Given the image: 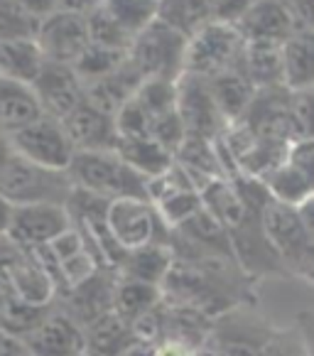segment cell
<instances>
[{"label":"cell","mask_w":314,"mask_h":356,"mask_svg":"<svg viewBox=\"0 0 314 356\" xmlns=\"http://www.w3.org/2000/svg\"><path fill=\"white\" fill-rule=\"evenodd\" d=\"M8 152H10V145H8L6 136L0 133V165H3V160H6V157H8Z\"/></svg>","instance_id":"cell-46"},{"label":"cell","mask_w":314,"mask_h":356,"mask_svg":"<svg viewBox=\"0 0 314 356\" xmlns=\"http://www.w3.org/2000/svg\"><path fill=\"white\" fill-rule=\"evenodd\" d=\"M157 17L184 37H192L216 20V0H160Z\"/></svg>","instance_id":"cell-27"},{"label":"cell","mask_w":314,"mask_h":356,"mask_svg":"<svg viewBox=\"0 0 314 356\" xmlns=\"http://www.w3.org/2000/svg\"><path fill=\"white\" fill-rule=\"evenodd\" d=\"M108 231L123 253L138 251L150 243H167L170 229L150 200H115L106 211Z\"/></svg>","instance_id":"cell-6"},{"label":"cell","mask_w":314,"mask_h":356,"mask_svg":"<svg viewBox=\"0 0 314 356\" xmlns=\"http://www.w3.org/2000/svg\"><path fill=\"white\" fill-rule=\"evenodd\" d=\"M263 231H265L272 251L278 253L285 273L297 275L304 258H307L309 243H312L302 221H299L297 209L290 204H280L275 200H267L263 207Z\"/></svg>","instance_id":"cell-8"},{"label":"cell","mask_w":314,"mask_h":356,"mask_svg":"<svg viewBox=\"0 0 314 356\" xmlns=\"http://www.w3.org/2000/svg\"><path fill=\"white\" fill-rule=\"evenodd\" d=\"M101 6H104V0H57V10L74 13V15L81 17H89Z\"/></svg>","instance_id":"cell-38"},{"label":"cell","mask_w":314,"mask_h":356,"mask_svg":"<svg viewBox=\"0 0 314 356\" xmlns=\"http://www.w3.org/2000/svg\"><path fill=\"white\" fill-rule=\"evenodd\" d=\"M0 356H35L22 337H13L0 332Z\"/></svg>","instance_id":"cell-37"},{"label":"cell","mask_w":314,"mask_h":356,"mask_svg":"<svg viewBox=\"0 0 314 356\" xmlns=\"http://www.w3.org/2000/svg\"><path fill=\"white\" fill-rule=\"evenodd\" d=\"M20 3L37 17H47L49 13L57 10V0H20Z\"/></svg>","instance_id":"cell-43"},{"label":"cell","mask_w":314,"mask_h":356,"mask_svg":"<svg viewBox=\"0 0 314 356\" xmlns=\"http://www.w3.org/2000/svg\"><path fill=\"white\" fill-rule=\"evenodd\" d=\"M163 300H165L163 288L140 283V280L121 278V275H118V283H115V298H113V312L121 314L128 325H133L135 320H140L142 314H147L155 307H160Z\"/></svg>","instance_id":"cell-26"},{"label":"cell","mask_w":314,"mask_h":356,"mask_svg":"<svg viewBox=\"0 0 314 356\" xmlns=\"http://www.w3.org/2000/svg\"><path fill=\"white\" fill-rule=\"evenodd\" d=\"M13 214H15V204L8 200L6 194H0V236H8L13 224Z\"/></svg>","instance_id":"cell-42"},{"label":"cell","mask_w":314,"mask_h":356,"mask_svg":"<svg viewBox=\"0 0 314 356\" xmlns=\"http://www.w3.org/2000/svg\"><path fill=\"white\" fill-rule=\"evenodd\" d=\"M297 278L314 285V238H312V243H309V251H307V258H304L302 268L297 270Z\"/></svg>","instance_id":"cell-44"},{"label":"cell","mask_w":314,"mask_h":356,"mask_svg":"<svg viewBox=\"0 0 314 356\" xmlns=\"http://www.w3.org/2000/svg\"><path fill=\"white\" fill-rule=\"evenodd\" d=\"M263 184H265L270 200L280 202V204H290V207H297L299 202H304L309 194H312V187L307 184V179H304L288 160L272 170V172L263 179Z\"/></svg>","instance_id":"cell-29"},{"label":"cell","mask_w":314,"mask_h":356,"mask_svg":"<svg viewBox=\"0 0 314 356\" xmlns=\"http://www.w3.org/2000/svg\"><path fill=\"white\" fill-rule=\"evenodd\" d=\"M78 356H89V354H86V351H84V354H78Z\"/></svg>","instance_id":"cell-47"},{"label":"cell","mask_w":314,"mask_h":356,"mask_svg":"<svg viewBox=\"0 0 314 356\" xmlns=\"http://www.w3.org/2000/svg\"><path fill=\"white\" fill-rule=\"evenodd\" d=\"M177 113L187 136L216 140L229 128L224 121L214 96H211L209 81L199 76L184 74L177 81Z\"/></svg>","instance_id":"cell-9"},{"label":"cell","mask_w":314,"mask_h":356,"mask_svg":"<svg viewBox=\"0 0 314 356\" xmlns=\"http://www.w3.org/2000/svg\"><path fill=\"white\" fill-rule=\"evenodd\" d=\"M40 115L44 113L32 84L0 76V133L3 136H10V133L30 126Z\"/></svg>","instance_id":"cell-18"},{"label":"cell","mask_w":314,"mask_h":356,"mask_svg":"<svg viewBox=\"0 0 314 356\" xmlns=\"http://www.w3.org/2000/svg\"><path fill=\"white\" fill-rule=\"evenodd\" d=\"M275 330L278 327L258 314L253 305H243L216 317L206 349L214 356H261Z\"/></svg>","instance_id":"cell-5"},{"label":"cell","mask_w":314,"mask_h":356,"mask_svg":"<svg viewBox=\"0 0 314 356\" xmlns=\"http://www.w3.org/2000/svg\"><path fill=\"white\" fill-rule=\"evenodd\" d=\"M295 325H297L299 332L304 334V339H307V344H309V351H312V356H314V309L299 312L297 317H295Z\"/></svg>","instance_id":"cell-40"},{"label":"cell","mask_w":314,"mask_h":356,"mask_svg":"<svg viewBox=\"0 0 314 356\" xmlns=\"http://www.w3.org/2000/svg\"><path fill=\"white\" fill-rule=\"evenodd\" d=\"M295 209H297V216H299V221H302L304 231L309 234V238H314V192L309 194L304 202H299Z\"/></svg>","instance_id":"cell-39"},{"label":"cell","mask_w":314,"mask_h":356,"mask_svg":"<svg viewBox=\"0 0 314 356\" xmlns=\"http://www.w3.org/2000/svg\"><path fill=\"white\" fill-rule=\"evenodd\" d=\"M160 346L157 344H150V341H140L133 337V341L121 351V356H157Z\"/></svg>","instance_id":"cell-41"},{"label":"cell","mask_w":314,"mask_h":356,"mask_svg":"<svg viewBox=\"0 0 314 356\" xmlns=\"http://www.w3.org/2000/svg\"><path fill=\"white\" fill-rule=\"evenodd\" d=\"M35 40L47 62L74 67V62L89 47V25L81 15L54 10L42 17Z\"/></svg>","instance_id":"cell-11"},{"label":"cell","mask_w":314,"mask_h":356,"mask_svg":"<svg viewBox=\"0 0 314 356\" xmlns=\"http://www.w3.org/2000/svg\"><path fill=\"white\" fill-rule=\"evenodd\" d=\"M243 47H246V40L236 25H226L219 20L209 22L187 40L184 74L199 79L219 76L241 64Z\"/></svg>","instance_id":"cell-4"},{"label":"cell","mask_w":314,"mask_h":356,"mask_svg":"<svg viewBox=\"0 0 314 356\" xmlns=\"http://www.w3.org/2000/svg\"><path fill=\"white\" fill-rule=\"evenodd\" d=\"M0 194H6L15 207L67 204L74 194V182L69 172L35 165L10 150L0 165Z\"/></svg>","instance_id":"cell-2"},{"label":"cell","mask_w":314,"mask_h":356,"mask_svg":"<svg viewBox=\"0 0 314 356\" xmlns=\"http://www.w3.org/2000/svg\"><path fill=\"white\" fill-rule=\"evenodd\" d=\"M6 140L15 155L35 165H42V168L62 170V172H69V165L76 155L64 123L52 115H40L30 126L6 136Z\"/></svg>","instance_id":"cell-7"},{"label":"cell","mask_w":314,"mask_h":356,"mask_svg":"<svg viewBox=\"0 0 314 356\" xmlns=\"http://www.w3.org/2000/svg\"><path fill=\"white\" fill-rule=\"evenodd\" d=\"M290 115H292L295 140L314 138V89L290 91Z\"/></svg>","instance_id":"cell-33"},{"label":"cell","mask_w":314,"mask_h":356,"mask_svg":"<svg viewBox=\"0 0 314 356\" xmlns=\"http://www.w3.org/2000/svg\"><path fill=\"white\" fill-rule=\"evenodd\" d=\"M0 278L8 285V290L22 302L35 305V307L57 305V285H54L52 275L35 253L22 251V256Z\"/></svg>","instance_id":"cell-15"},{"label":"cell","mask_w":314,"mask_h":356,"mask_svg":"<svg viewBox=\"0 0 314 356\" xmlns=\"http://www.w3.org/2000/svg\"><path fill=\"white\" fill-rule=\"evenodd\" d=\"M64 128L76 152H101L118 147V128L115 118L106 111L91 106L84 99L64 118Z\"/></svg>","instance_id":"cell-14"},{"label":"cell","mask_w":314,"mask_h":356,"mask_svg":"<svg viewBox=\"0 0 314 356\" xmlns=\"http://www.w3.org/2000/svg\"><path fill=\"white\" fill-rule=\"evenodd\" d=\"M42 17L30 13L20 0H0V42L35 40Z\"/></svg>","instance_id":"cell-30"},{"label":"cell","mask_w":314,"mask_h":356,"mask_svg":"<svg viewBox=\"0 0 314 356\" xmlns=\"http://www.w3.org/2000/svg\"><path fill=\"white\" fill-rule=\"evenodd\" d=\"M115 150L147 182L165 175L174 165V152L167 150L163 143H157L155 138H118Z\"/></svg>","instance_id":"cell-23"},{"label":"cell","mask_w":314,"mask_h":356,"mask_svg":"<svg viewBox=\"0 0 314 356\" xmlns=\"http://www.w3.org/2000/svg\"><path fill=\"white\" fill-rule=\"evenodd\" d=\"M35 356H78L84 354V325L67 309L54 305L42 322L25 337Z\"/></svg>","instance_id":"cell-13"},{"label":"cell","mask_w":314,"mask_h":356,"mask_svg":"<svg viewBox=\"0 0 314 356\" xmlns=\"http://www.w3.org/2000/svg\"><path fill=\"white\" fill-rule=\"evenodd\" d=\"M133 341V330L121 314L106 312L84 325V346L89 356H121Z\"/></svg>","instance_id":"cell-24"},{"label":"cell","mask_w":314,"mask_h":356,"mask_svg":"<svg viewBox=\"0 0 314 356\" xmlns=\"http://www.w3.org/2000/svg\"><path fill=\"white\" fill-rule=\"evenodd\" d=\"M261 356H312V351H309V344L299 332V327L292 322V325L278 327L272 332L270 341L261 351Z\"/></svg>","instance_id":"cell-32"},{"label":"cell","mask_w":314,"mask_h":356,"mask_svg":"<svg viewBox=\"0 0 314 356\" xmlns=\"http://www.w3.org/2000/svg\"><path fill=\"white\" fill-rule=\"evenodd\" d=\"M172 263H174V251L170 248V241L150 243V246H142L138 251L126 253V258H123V263L118 266L115 273L121 278L140 280V283L163 288Z\"/></svg>","instance_id":"cell-22"},{"label":"cell","mask_w":314,"mask_h":356,"mask_svg":"<svg viewBox=\"0 0 314 356\" xmlns=\"http://www.w3.org/2000/svg\"><path fill=\"white\" fill-rule=\"evenodd\" d=\"M297 30H314V0H288Z\"/></svg>","instance_id":"cell-36"},{"label":"cell","mask_w":314,"mask_h":356,"mask_svg":"<svg viewBox=\"0 0 314 356\" xmlns=\"http://www.w3.org/2000/svg\"><path fill=\"white\" fill-rule=\"evenodd\" d=\"M187 40L179 30L170 27L157 17L155 22L133 37L128 49V62L145 79H167L179 81L184 76V57H187Z\"/></svg>","instance_id":"cell-3"},{"label":"cell","mask_w":314,"mask_h":356,"mask_svg":"<svg viewBox=\"0 0 314 356\" xmlns=\"http://www.w3.org/2000/svg\"><path fill=\"white\" fill-rule=\"evenodd\" d=\"M44 54L37 40H10L0 42V76L32 84L44 67Z\"/></svg>","instance_id":"cell-25"},{"label":"cell","mask_w":314,"mask_h":356,"mask_svg":"<svg viewBox=\"0 0 314 356\" xmlns=\"http://www.w3.org/2000/svg\"><path fill=\"white\" fill-rule=\"evenodd\" d=\"M241 72L248 76L256 91L283 84V42L248 40L241 54Z\"/></svg>","instance_id":"cell-19"},{"label":"cell","mask_w":314,"mask_h":356,"mask_svg":"<svg viewBox=\"0 0 314 356\" xmlns=\"http://www.w3.org/2000/svg\"><path fill=\"white\" fill-rule=\"evenodd\" d=\"M283 84L288 91L314 89V30H295L283 42Z\"/></svg>","instance_id":"cell-20"},{"label":"cell","mask_w":314,"mask_h":356,"mask_svg":"<svg viewBox=\"0 0 314 356\" xmlns=\"http://www.w3.org/2000/svg\"><path fill=\"white\" fill-rule=\"evenodd\" d=\"M285 160L307 179V184L314 192V138H297L290 143Z\"/></svg>","instance_id":"cell-34"},{"label":"cell","mask_w":314,"mask_h":356,"mask_svg":"<svg viewBox=\"0 0 314 356\" xmlns=\"http://www.w3.org/2000/svg\"><path fill=\"white\" fill-rule=\"evenodd\" d=\"M157 356H197V351L187 349V346L170 344V341H165V344H160V351H157Z\"/></svg>","instance_id":"cell-45"},{"label":"cell","mask_w":314,"mask_h":356,"mask_svg":"<svg viewBox=\"0 0 314 356\" xmlns=\"http://www.w3.org/2000/svg\"><path fill=\"white\" fill-rule=\"evenodd\" d=\"M256 0H216V20L226 25H238Z\"/></svg>","instance_id":"cell-35"},{"label":"cell","mask_w":314,"mask_h":356,"mask_svg":"<svg viewBox=\"0 0 314 356\" xmlns=\"http://www.w3.org/2000/svg\"><path fill=\"white\" fill-rule=\"evenodd\" d=\"M209 81L211 96H214L216 106H219L221 115L229 126L238 123L246 115L248 106H251L253 96H256V86L248 81V76L241 72V67L229 69V72L219 74Z\"/></svg>","instance_id":"cell-21"},{"label":"cell","mask_w":314,"mask_h":356,"mask_svg":"<svg viewBox=\"0 0 314 356\" xmlns=\"http://www.w3.org/2000/svg\"><path fill=\"white\" fill-rule=\"evenodd\" d=\"M74 189L99 200H150V182L118 155V150L76 152L69 165Z\"/></svg>","instance_id":"cell-1"},{"label":"cell","mask_w":314,"mask_h":356,"mask_svg":"<svg viewBox=\"0 0 314 356\" xmlns=\"http://www.w3.org/2000/svg\"><path fill=\"white\" fill-rule=\"evenodd\" d=\"M128 52H121V49H110V47H101V44H91L81 52V57L74 62V72L78 74V79L84 84H91L96 79L108 76L110 72L126 64Z\"/></svg>","instance_id":"cell-31"},{"label":"cell","mask_w":314,"mask_h":356,"mask_svg":"<svg viewBox=\"0 0 314 356\" xmlns=\"http://www.w3.org/2000/svg\"><path fill=\"white\" fill-rule=\"evenodd\" d=\"M236 27L246 42L248 40L285 42L297 30V22H295L288 0H256V6L243 15V20Z\"/></svg>","instance_id":"cell-16"},{"label":"cell","mask_w":314,"mask_h":356,"mask_svg":"<svg viewBox=\"0 0 314 356\" xmlns=\"http://www.w3.org/2000/svg\"><path fill=\"white\" fill-rule=\"evenodd\" d=\"M140 84H142V76L126 59V64H121L108 76H101L96 81H91V84H84V99L91 106L106 111V113H110L115 118V113L138 94Z\"/></svg>","instance_id":"cell-17"},{"label":"cell","mask_w":314,"mask_h":356,"mask_svg":"<svg viewBox=\"0 0 314 356\" xmlns=\"http://www.w3.org/2000/svg\"><path fill=\"white\" fill-rule=\"evenodd\" d=\"M72 226L67 204H22L15 207L8 238L22 251H37L49 246Z\"/></svg>","instance_id":"cell-10"},{"label":"cell","mask_w":314,"mask_h":356,"mask_svg":"<svg viewBox=\"0 0 314 356\" xmlns=\"http://www.w3.org/2000/svg\"><path fill=\"white\" fill-rule=\"evenodd\" d=\"M32 89L42 113L57 121H64L78 104H84V81L69 64L44 62L42 72L32 81Z\"/></svg>","instance_id":"cell-12"},{"label":"cell","mask_w":314,"mask_h":356,"mask_svg":"<svg viewBox=\"0 0 314 356\" xmlns=\"http://www.w3.org/2000/svg\"><path fill=\"white\" fill-rule=\"evenodd\" d=\"M104 8L131 37L157 20L160 0H104Z\"/></svg>","instance_id":"cell-28"}]
</instances>
